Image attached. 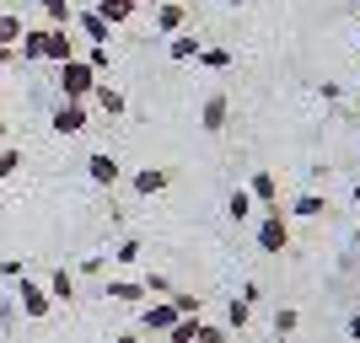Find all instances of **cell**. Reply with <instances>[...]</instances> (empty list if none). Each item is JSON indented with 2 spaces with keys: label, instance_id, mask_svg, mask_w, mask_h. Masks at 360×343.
<instances>
[{
  "label": "cell",
  "instance_id": "1",
  "mask_svg": "<svg viewBox=\"0 0 360 343\" xmlns=\"http://www.w3.org/2000/svg\"><path fill=\"white\" fill-rule=\"evenodd\" d=\"M97 81H103V75L91 70L81 54H75V60H65V65H60V102H91Z\"/></svg>",
  "mask_w": 360,
  "mask_h": 343
},
{
  "label": "cell",
  "instance_id": "2",
  "mask_svg": "<svg viewBox=\"0 0 360 343\" xmlns=\"http://www.w3.org/2000/svg\"><path fill=\"white\" fill-rule=\"evenodd\" d=\"M258 247H264V253L269 257H280V253H290V215H280V209H264V215H258Z\"/></svg>",
  "mask_w": 360,
  "mask_h": 343
},
{
  "label": "cell",
  "instance_id": "3",
  "mask_svg": "<svg viewBox=\"0 0 360 343\" xmlns=\"http://www.w3.org/2000/svg\"><path fill=\"white\" fill-rule=\"evenodd\" d=\"M16 306H22V316H27V322H44V316L54 311V300H49V290H44L38 279H27V274L16 279Z\"/></svg>",
  "mask_w": 360,
  "mask_h": 343
},
{
  "label": "cell",
  "instance_id": "4",
  "mask_svg": "<svg viewBox=\"0 0 360 343\" xmlns=\"http://www.w3.org/2000/svg\"><path fill=\"white\" fill-rule=\"evenodd\" d=\"M49 129H54L60 140L86 135V102H60V107H54V119H49Z\"/></svg>",
  "mask_w": 360,
  "mask_h": 343
},
{
  "label": "cell",
  "instance_id": "5",
  "mask_svg": "<svg viewBox=\"0 0 360 343\" xmlns=\"http://www.w3.org/2000/svg\"><path fill=\"white\" fill-rule=\"evenodd\" d=\"M81 54V43H75V32L70 27H44V60L49 65H65Z\"/></svg>",
  "mask_w": 360,
  "mask_h": 343
},
{
  "label": "cell",
  "instance_id": "6",
  "mask_svg": "<svg viewBox=\"0 0 360 343\" xmlns=\"http://www.w3.org/2000/svg\"><path fill=\"white\" fill-rule=\"evenodd\" d=\"M226 123H231V97H226V91L205 97V107H199V129H205V135H226Z\"/></svg>",
  "mask_w": 360,
  "mask_h": 343
},
{
  "label": "cell",
  "instance_id": "7",
  "mask_svg": "<svg viewBox=\"0 0 360 343\" xmlns=\"http://www.w3.org/2000/svg\"><path fill=\"white\" fill-rule=\"evenodd\" d=\"M86 177L97 182V188H113V182L124 177L119 156H108V150H91V156H86Z\"/></svg>",
  "mask_w": 360,
  "mask_h": 343
},
{
  "label": "cell",
  "instance_id": "8",
  "mask_svg": "<svg viewBox=\"0 0 360 343\" xmlns=\"http://www.w3.org/2000/svg\"><path fill=\"white\" fill-rule=\"evenodd\" d=\"M70 27H81V38H86V43H97V48H108V38H113V27H108V22L91 11V6L70 16Z\"/></svg>",
  "mask_w": 360,
  "mask_h": 343
},
{
  "label": "cell",
  "instance_id": "9",
  "mask_svg": "<svg viewBox=\"0 0 360 343\" xmlns=\"http://www.w3.org/2000/svg\"><path fill=\"white\" fill-rule=\"evenodd\" d=\"M172 322H178V311H172V300H150L146 311H140V332H156V338H162V332L172 328Z\"/></svg>",
  "mask_w": 360,
  "mask_h": 343
},
{
  "label": "cell",
  "instance_id": "10",
  "mask_svg": "<svg viewBox=\"0 0 360 343\" xmlns=\"http://www.w3.org/2000/svg\"><path fill=\"white\" fill-rule=\"evenodd\" d=\"M248 194H253L258 209H280V182H274V172H253V177H248Z\"/></svg>",
  "mask_w": 360,
  "mask_h": 343
},
{
  "label": "cell",
  "instance_id": "11",
  "mask_svg": "<svg viewBox=\"0 0 360 343\" xmlns=\"http://www.w3.org/2000/svg\"><path fill=\"white\" fill-rule=\"evenodd\" d=\"M183 22H188V6H183V0H162V6H156V32H162V38L183 32Z\"/></svg>",
  "mask_w": 360,
  "mask_h": 343
},
{
  "label": "cell",
  "instance_id": "12",
  "mask_svg": "<svg viewBox=\"0 0 360 343\" xmlns=\"http://www.w3.org/2000/svg\"><path fill=\"white\" fill-rule=\"evenodd\" d=\"M91 11L103 16L108 27H124V22H129V16L140 11V0H91Z\"/></svg>",
  "mask_w": 360,
  "mask_h": 343
},
{
  "label": "cell",
  "instance_id": "13",
  "mask_svg": "<svg viewBox=\"0 0 360 343\" xmlns=\"http://www.w3.org/2000/svg\"><path fill=\"white\" fill-rule=\"evenodd\" d=\"M135 194L140 199H150V194H167V182H172V172H167V166H146V172H135Z\"/></svg>",
  "mask_w": 360,
  "mask_h": 343
},
{
  "label": "cell",
  "instance_id": "14",
  "mask_svg": "<svg viewBox=\"0 0 360 343\" xmlns=\"http://www.w3.org/2000/svg\"><path fill=\"white\" fill-rule=\"evenodd\" d=\"M44 290H49V300H54V306H60V300L70 306V300H75V274H70V269H54Z\"/></svg>",
  "mask_w": 360,
  "mask_h": 343
},
{
  "label": "cell",
  "instance_id": "15",
  "mask_svg": "<svg viewBox=\"0 0 360 343\" xmlns=\"http://www.w3.org/2000/svg\"><path fill=\"white\" fill-rule=\"evenodd\" d=\"M91 102L103 107L108 119H119V113H124V91H119V86H108V81H97V91H91Z\"/></svg>",
  "mask_w": 360,
  "mask_h": 343
},
{
  "label": "cell",
  "instance_id": "16",
  "mask_svg": "<svg viewBox=\"0 0 360 343\" xmlns=\"http://www.w3.org/2000/svg\"><path fill=\"white\" fill-rule=\"evenodd\" d=\"M199 38L194 32H172V38H167V54H172V60H199Z\"/></svg>",
  "mask_w": 360,
  "mask_h": 343
},
{
  "label": "cell",
  "instance_id": "17",
  "mask_svg": "<svg viewBox=\"0 0 360 343\" xmlns=\"http://www.w3.org/2000/svg\"><path fill=\"white\" fill-rule=\"evenodd\" d=\"M16 60H27V65L44 60V27H27V32H22V43H16Z\"/></svg>",
  "mask_w": 360,
  "mask_h": 343
},
{
  "label": "cell",
  "instance_id": "18",
  "mask_svg": "<svg viewBox=\"0 0 360 343\" xmlns=\"http://www.w3.org/2000/svg\"><path fill=\"white\" fill-rule=\"evenodd\" d=\"M253 209H258V204H253V194H248V188H231V199H226V215H231V220H237V225L253 220Z\"/></svg>",
  "mask_w": 360,
  "mask_h": 343
},
{
  "label": "cell",
  "instance_id": "19",
  "mask_svg": "<svg viewBox=\"0 0 360 343\" xmlns=\"http://www.w3.org/2000/svg\"><path fill=\"white\" fill-rule=\"evenodd\" d=\"M162 338H167V343H199V316H178Z\"/></svg>",
  "mask_w": 360,
  "mask_h": 343
},
{
  "label": "cell",
  "instance_id": "20",
  "mask_svg": "<svg viewBox=\"0 0 360 343\" xmlns=\"http://www.w3.org/2000/svg\"><path fill=\"white\" fill-rule=\"evenodd\" d=\"M22 32H27V22H22V11H0V43H22Z\"/></svg>",
  "mask_w": 360,
  "mask_h": 343
},
{
  "label": "cell",
  "instance_id": "21",
  "mask_svg": "<svg viewBox=\"0 0 360 343\" xmlns=\"http://www.w3.org/2000/svg\"><path fill=\"white\" fill-rule=\"evenodd\" d=\"M290 215H301V220H323V215H328V199H317V194H301L296 204H290Z\"/></svg>",
  "mask_w": 360,
  "mask_h": 343
},
{
  "label": "cell",
  "instance_id": "22",
  "mask_svg": "<svg viewBox=\"0 0 360 343\" xmlns=\"http://www.w3.org/2000/svg\"><path fill=\"white\" fill-rule=\"evenodd\" d=\"M38 6H44L49 27H70V16H75V6H70V0H38Z\"/></svg>",
  "mask_w": 360,
  "mask_h": 343
},
{
  "label": "cell",
  "instance_id": "23",
  "mask_svg": "<svg viewBox=\"0 0 360 343\" xmlns=\"http://www.w3.org/2000/svg\"><path fill=\"white\" fill-rule=\"evenodd\" d=\"M108 300H150L146 284H129V279H113L108 284Z\"/></svg>",
  "mask_w": 360,
  "mask_h": 343
},
{
  "label": "cell",
  "instance_id": "24",
  "mask_svg": "<svg viewBox=\"0 0 360 343\" xmlns=\"http://www.w3.org/2000/svg\"><path fill=\"white\" fill-rule=\"evenodd\" d=\"M22 172V145H0V182Z\"/></svg>",
  "mask_w": 360,
  "mask_h": 343
},
{
  "label": "cell",
  "instance_id": "25",
  "mask_svg": "<svg viewBox=\"0 0 360 343\" xmlns=\"http://www.w3.org/2000/svg\"><path fill=\"white\" fill-rule=\"evenodd\" d=\"M167 300H172V311H178V316H199V311H205V300H194L188 290H172Z\"/></svg>",
  "mask_w": 360,
  "mask_h": 343
},
{
  "label": "cell",
  "instance_id": "26",
  "mask_svg": "<svg viewBox=\"0 0 360 343\" xmlns=\"http://www.w3.org/2000/svg\"><path fill=\"white\" fill-rule=\"evenodd\" d=\"M199 65H205V70H226V65H231V48H199Z\"/></svg>",
  "mask_w": 360,
  "mask_h": 343
},
{
  "label": "cell",
  "instance_id": "27",
  "mask_svg": "<svg viewBox=\"0 0 360 343\" xmlns=\"http://www.w3.org/2000/svg\"><path fill=\"white\" fill-rule=\"evenodd\" d=\"M248 316H253V300H231L226 322H231V328H248Z\"/></svg>",
  "mask_w": 360,
  "mask_h": 343
},
{
  "label": "cell",
  "instance_id": "28",
  "mask_svg": "<svg viewBox=\"0 0 360 343\" xmlns=\"http://www.w3.org/2000/svg\"><path fill=\"white\" fill-rule=\"evenodd\" d=\"M296 322H301V316L290 311V306H280V311H274V332H280V338H285V332H296Z\"/></svg>",
  "mask_w": 360,
  "mask_h": 343
},
{
  "label": "cell",
  "instance_id": "29",
  "mask_svg": "<svg viewBox=\"0 0 360 343\" xmlns=\"http://www.w3.org/2000/svg\"><path fill=\"white\" fill-rule=\"evenodd\" d=\"M113 263H140V236L119 241V253H113Z\"/></svg>",
  "mask_w": 360,
  "mask_h": 343
},
{
  "label": "cell",
  "instance_id": "30",
  "mask_svg": "<svg viewBox=\"0 0 360 343\" xmlns=\"http://www.w3.org/2000/svg\"><path fill=\"white\" fill-rule=\"evenodd\" d=\"M146 295H172V279H167V274H150V279H146Z\"/></svg>",
  "mask_w": 360,
  "mask_h": 343
},
{
  "label": "cell",
  "instance_id": "31",
  "mask_svg": "<svg viewBox=\"0 0 360 343\" xmlns=\"http://www.w3.org/2000/svg\"><path fill=\"white\" fill-rule=\"evenodd\" d=\"M199 343H226V328H210V322H199Z\"/></svg>",
  "mask_w": 360,
  "mask_h": 343
},
{
  "label": "cell",
  "instance_id": "32",
  "mask_svg": "<svg viewBox=\"0 0 360 343\" xmlns=\"http://www.w3.org/2000/svg\"><path fill=\"white\" fill-rule=\"evenodd\" d=\"M6 65H16V48L11 43H0V70H6Z\"/></svg>",
  "mask_w": 360,
  "mask_h": 343
},
{
  "label": "cell",
  "instance_id": "33",
  "mask_svg": "<svg viewBox=\"0 0 360 343\" xmlns=\"http://www.w3.org/2000/svg\"><path fill=\"white\" fill-rule=\"evenodd\" d=\"M349 338H355V343H360V316H349Z\"/></svg>",
  "mask_w": 360,
  "mask_h": 343
},
{
  "label": "cell",
  "instance_id": "34",
  "mask_svg": "<svg viewBox=\"0 0 360 343\" xmlns=\"http://www.w3.org/2000/svg\"><path fill=\"white\" fill-rule=\"evenodd\" d=\"M113 343H140V332H119V338H113Z\"/></svg>",
  "mask_w": 360,
  "mask_h": 343
},
{
  "label": "cell",
  "instance_id": "35",
  "mask_svg": "<svg viewBox=\"0 0 360 343\" xmlns=\"http://www.w3.org/2000/svg\"><path fill=\"white\" fill-rule=\"evenodd\" d=\"M6 140H11V123H6V119H0V145H6Z\"/></svg>",
  "mask_w": 360,
  "mask_h": 343
},
{
  "label": "cell",
  "instance_id": "36",
  "mask_svg": "<svg viewBox=\"0 0 360 343\" xmlns=\"http://www.w3.org/2000/svg\"><path fill=\"white\" fill-rule=\"evenodd\" d=\"M355 253H360V231H355Z\"/></svg>",
  "mask_w": 360,
  "mask_h": 343
},
{
  "label": "cell",
  "instance_id": "37",
  "mask_svg": "<svg viewBox=\"0 0 360 343\" xmlns=\"http://www.w3.org/2000/svg\"><path fill=\"white\" fill-rule=\"evenodd\" d=\"M231 6H248V0H231Z\"/></svg>",
  "mask_w": 360,
  "mask_h": 343
},
{
  "label": "cell",
  "instance_id": "38",
  "mask_svg": "<svg viewBox=\"0 0 360 343\" xmlns=\"http://www.w3.org/2000/svg\"><path fill=\"white\" fill-rule=\"evenodd\" d=\"M355 199H360V188H355Z\"/></svg>",
  "mask_w": 360,
  "mask_h": 343
}]
</instances>
